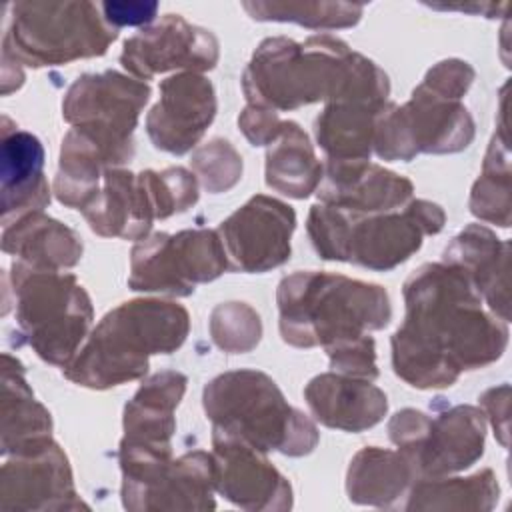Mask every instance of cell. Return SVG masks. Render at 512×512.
I'll use <instances>...</instances> for the list:
<instances>
[{
  "instance_id": "1",
  "label": "cell",
  "mask_w": 512,
  "mask_h": 512,
  "mask_svg": "<svg viewBox=\"0 0 512 512\" xmlns=\"http://www.w3.org/2000/svg\"><path fill=\"white\" fill-rule=\"evenodd\" d=\"M406 302V322L394 336V366L414 386H448L458 370L498 354L496 326L482 316L456 270L420 268L406 284Z\"/></svg>"
},
{
  "instance_id": "2",
  "label": "cell",
  "mask_w": 512,
  "mask_h": 512,
  "mask_svg": "<svg viewBox=\"0 0 512 512\" xmlns=\"http://www.w3.org/2000/svg\"><path fill=\"white\" fill-rule=\"evenodd\" d=\"M280 326L298 346L346 344L362 338L364 328H380L390 318L386 292L342 276L294 274L280 284Z\"/></svg>"
},
{
  "instance_id": "3",
  "label": "cell",
  "mask_w": 512,
  "mask_h": 512,
  "mask_svg": "<svg viewBox=\"0 0 512 512\" xmlns=\"http://www.w3.org/2000/svg\"><path fill=\"white\" fill-rule=\"evenodd\" d=\"M188 330L186 310L168 302H130L110 312L80 356L68 366V378L86 386H114L146 372L154 352L178 348Z\"/></svg>"
},
{
  "instance_id": "4",
  "label": "cell",
  "mask_w": 512,
  "mask_h": 512,
  "mask_svg": "<svg viewBox=\"0 0 512 512\" xmlns=\"http://www.w3.org/2000/svg\"><path fill=\"white\" fill-rule=\"evenodd\" d=\"M358 54L330 36H314L304 44L288 38L264 40L244 74V90L258 104L296 108L324 98L336 88V98L350 82Z\"/></svg>"
},
{
  "instance_id": "5",
  "label": "cell",
  "mask_w": 512,
  "mask_h": 512,
  "mask_svg": "<svg viewBox=\"0 0 512 512\" xmlns=\"http://www.w3.org/2000/svg\"><path fill=\"white\" fill-rule=\"evenodd\" d=\"M4 56L30 66L60 64L106 52L116 30L92 2H14Z\"/></svg>"
},
{
  "instance_id": "6",
  "label": "cell",
  "mask_w": 512,
  "mask_h": 512,
  "mask_svg": "<svg viewBox=\"0 0 512 512\" xmlns=\"http://www.w3.org/2000/svg\"><path fill=\"white\" fill-rule=\"evenodd\" d=\"M206 410L220 424L218 432L240 434L260 448L304 452L314 444V428L292 410L272 380L258 372L220 376L206 388Z\"/></svg>"
},
{
  "instance_id": "7",
  "label": "cell",
  "mask_w": 512,
  "mask_h": 512,
  "mask_svg": "<svg viewBox=\"0 0 512 512\" xmlns=\"http://www.w3.org/2000/svg\"><path fill=\"white\" fill-rule=\"evenodd\" d=\"M442 220V212L426 202H416L406 216L362 220L358 226L334 208L314 206L310 234L324 258H350L370 268H392L420 246L422 230L438 232Z\"/></svg>"
},
{
  "instance_id": "8",
  "label": "cell",
  "mask_w": 512,
  "mask_h": 512,
  "mask_svg": "<svg viewBox=\"0 0 512 512\" xmlns=\"http://www.w3.org/2000/svg\"><path fill=\"white\" fill-rule=\"evenodd\" d=\"M18 324L34 350L52 364L66 362L90 324V302L72 276L14 262Z\"/></svg>"
},
{
  "instance_id": "9",
  "label": "cell",
  "mask_w": 512,
  "mask_h": 512,
  "mask_svg": "<svg viewBox=\"0 0 512 512\" xmlns=\"http://www.w3.org/2000/svg\"><path fill=\"white\" fill-rule=\"evenodd\" d=\"M148 94V86L116 72L84 76L70 88L64 116L102 148L108 162H124L130 156L128 136Z\"/></svg>"
},
{
  "instance_id": "10",
  "label": "cell",
  "mask_w": 512,
  "mask_h": 512,
  "mask_svg": "<svg viewBox=\"0 0 512 512\" xmlns=\"http://www.w3.org/2000/svg\"><path fill=\"white\" fill-rule=\"evenodd\" d=\"M224 252L214 232L156 234L132 252L134 290L190 294L194 282L216 278L224 270Z\"/></svg>"
},
{
  "instance_id": "11",
  "label": "cell",
  "mask_w": 512,
  "mask_h": 512,
  "mask_svg": "<svg viewBox=\"0 0 512 512\" xmlns=\"http://www.w3.org/2000/svg\"><path fill=\"white\" fill-rule=\"evenodd\" d=\"M120 60L144 78L180 66L206 70L218 60V42L208 30L188 24L180 14H166L160 24L126 40Z\"/></svg>"
},
{
  "instance_id": "12",
  "label": "cell",
  "mask_w": 512,
  "mask_h": 512,
  "mask_svg": "<svg viewBox=\"0 0 512 512\" xmlns=\"http://www.w3.org/2000/svg\"><path fill=\"white\" fill-rule=\"evenodd\" d=\"M292 228L294 212L290 206L258 196L230 216L220 230L234 268L262 272L288 258Z\"/></svg>"
},
{
  "instance_id": "13",
  "label": "cell",
  "mask_w": 512,
  "mask_h": 512,
  "mask_svg": "<svg viewBox=\"0 0 512 512\" xmlns=\"http://www.w3.org/2000/svg\"><path fill=\"white\" fill-rule=\"evenodd\" d=\"M214 92L208 80L194 74L162 82V98L148 116V132L158 148L182 154L214 118Z\"/></svg>"
},
{
  "instance_id": "14",
  "label": "cell",
  "mask_w": 512,
  "mask_h": 512,
  "mask_svg": "<svg viewBox=\"0 0 512 512\" xmlns=\"http://www.w3.org/2000/svg\"><path fill=\"white\" fill-rule=\"evenodd\" d=\"M44 150L36 136L2 130V220L22 210H40L48 202V186L42 174Z\"/></svg>"
},
{
  "instance_id": "15",
  "label": "cell",
  "mask_w": 512,
  "mask_h": 512,
  "mask_svg": "<svg viewBox=\"0 0 512 512\" xmlns=\"http://www.w3.org/2000/svg\"><path fill=\"white\" fill-rule=\"evenodd\" d=\"M306 396L322 422L346 430L366 428L378 422L386 410V398L378 388L334 376L316 378Z\"/></svg>"
},
{
  "instance_id": "16",
  "label": "cell",
  "mask_w": 512,
  "mask_h": 512,
  "mask_svg": "<svg viewBox=\"0 0 512 512\" xmlns=\"http://www.w3.org/2000/svg\"><path fill=\"white\" fill-rule=\"evenodd\" d=\"M2 248L8 254H18L24 260L22 264L40 270L72 266L80 256L74 232L36 212H28L18 222L4 226Z\"/></svg>"
},
{
  "instance_id": "17",
  "label": "cell",
  "mask_w": 512,
  "mask_h": 512,
  "mask_svg": "<svg viewBox=\"0 0 512 512\" xmlns=\"http://www.w3.org/2000/svg\"><path fill=\"white\" fill-rule=\"evenodd\" d=\"M2 452H28L48 442L50 414L34 402L24 378L20 364L4 354L2 370Z\"/></svg>"
},
{
  "instance_id": "18",
  "label": "cell",
  "mask_w": 512,
  "mask_h": 512,
  "mask_svg": "<svg viewBox=\"0 0 512 512\" xmlns=\"http://www.w3.org/2000/svg\"><path fill=\"white\" fill-rule=\"evenodd\" d=\"M412 192L408 180L378 166H330L328 184L322 190L326 202H338L354 210H382L404 202Z\"/></svg>"
},
{
  "instance_id": "19",
  "label": "cell",
  "mask_w": 512,
  "mask_h": 512,
  "mask_svg": "<svg viewBox=\"0 0 512 512\" xmlns=\"http://www.w3.org/2000/svg\"><path fill=\"white\" fill-rule=\"evenodd\" d=\"M266 180L272 188L302 198L316 186L320 164L316 162L306 134L296 124H282V136L268 152Z\"/></svg>"
},
{
  "instance_id": "20",
  "label": "cell",
  "mask_w": 512,
  "mask_h": 512,
  "mask_svg": "<svg viewBox=\"0 0 512 512\" xmlns=\"http://www.w3.org/2000/svg\"><path fill=\"white\" fill-rule=\"evenodd\" d=\"M256 20L296 22L310 28H344L360 20L364 6L346 2H242Z\"/></svg>"
},
{
  "instance_id": "21",
  "label": "cell",
  "mask_w": 512,
  "mask_h": 512,
  "mask_svg": "<svg viewBox=\"0 0 512 512\" xmlns=\"http://www.w3.org/2000/svg\"><path fill=\"white\" fill-rule=\"evenodd\" d=\"M104 20L116 30L120 26H138L154 20L158 12L156 2H102L98 4Z\"/></svg>"
}]
</instances>
